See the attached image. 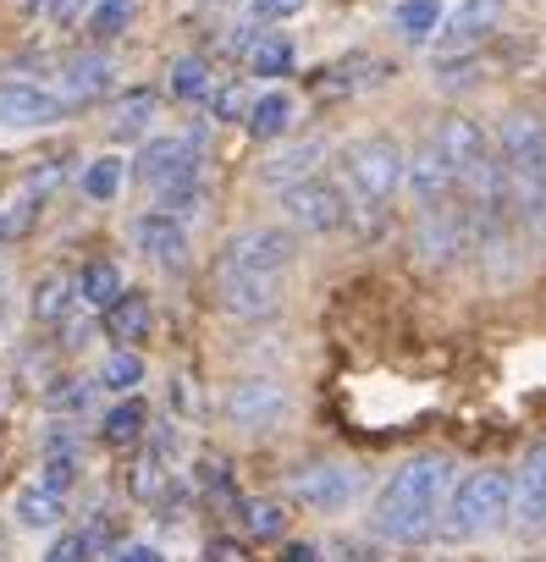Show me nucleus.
<instances>
[{"mask_svg": "<svg viewBox=\"0 0 546 562\" xmlns=\"http://www.w3.org/2000/svg\"><path fill=\"white\" fill-rule=\"evenodd\" d=\"M326 160V144L321 138H310V144H293V149H282L277 160H265V188H293V182H304V177H315V166Z\"/></svg>", "mask_w": 546, "mask_h": 562, "instance_id": "f3484780", "label": "nucleus"}, {"mask_svg": "<svg viewBox=\"0 0 546 562\" xmlns=\"http://www.w3.org/2000/svg\"><path fill=\"white\" fill-rule=\"evenodd\" d=\"M67 310H73V281H67L62 270H51V276L40 281V288H34V321L56 326Z\"/></svg>", "mask_w": 546, "mask_h": 562, "instance_id": "a878e982", "label": "nucleus"}, {"mask_svg": "<svg viewBox=\"0 0 546 562\" xmlns=\"http://www.w3.org/2000/svg\"><path fill=\"white\" fill-rule=\"evenodd\" d=\"M105 326H111V337H116V342H144V337H149V326H155V310H149V299L122 293V299L105 310Z\"/></svg>", "mask_w": 546, "mask_h": 562, "instance_id": "6ab92c4d", "label": "nucleus"}, {"mask_svg": "<svg viewBox=\"0 0 546 562\" xmlns=\"http://www.w3.org/2000/svg\"><path fill=\"white\" fill-rule=\"evenodd\" d=\"M199 485H204V496L210 502H232V480H226V463H215V458H204V469H199Z\"/></svg>", "mask_w": 546, "mask_h": 562, "instance_id": "4c0bfd02", "label": "nucleus"}, {"mask_svg": "<svg viewBox=\"0 0 546 562\" xmlns=\"http://www.w3.org/2000/svg\"><path fill=\"white\" fill-rule=\"evenodd\" d=\"M502 155H508V166H546V122L541 116H508L502 122Z\"/></svg>", "mask_w": 546, "mask_h": 562, "instance_id": "2eb2a0df", "label": "nucleus"}, {"mask_svg": "<svg viewBox=\"0 0 546 562\" xmlns=\"http://www.w3.org/2000/svg\"><path fill=\"white\" fill-rule=\"evenodd\" d=\"M508 507H513V474L480 469L447 496V535H480V529L502 524Z\"/></svg>", "mask_w": 546, "mask_h": 562, "instance_id": "f03ea898", "label": "nucleus"}, {"mask_svg": "<svg viewBox=\"0 0 546 562\" xmlns=\"http://www.w3.org/2000/svg\"><path fill=\"white\" fill-rule=\"evenodd\" d=\"M127 18H133V0H100V7H94V34L111 40V34L127 29Z\"/></svg>", "mask_w": 546, "mask_h": 562, "instance_id": "c9c22d12", "label": "nucleus"}, {"mask_svg": "<svg viewBox=\"0 0 546 562\" xmlns=\"http://www.w3.org/2000/svg\"><path fill=\"white\" fill-rule=\"evenodd\" d=\"M116 562H166V557H160L155 546H122V557H116Z\"/></svg>", "mask_w": 546, "mask_h": 562, "instance_id": "37998d69", "label": "nucleus"}, {"mask_svg": "<svg viewBox=\"0 0 546 562\" xmlns=\"http://www.w3.org/2000/svg\"><path fill=\"white\" fill-rule=\"evenodd\" d=\"M282 215L293 226H304V232H337L348 221V204H343V193L326 177H304V182L282 188Z\"/></svg>", "mask_w": 546, "mask_h": 562, "instance_id": "423d86ee", "label": "nucleus"}, {"mask_svg": "<svg viewBox=\"0 0 546 562\" xmlns=\"http://www.w3.org/2000/svg\"><path fill=\"white\" fill-rule=\"evenodd\" d=\"M288 562H315V546H288Z\"/></svg>", "mask_w": 546, "mask_h": 562, "instance_id": "c03bdc74", "label": "nucleus"}, {"mask_svg": "<svg viewBox=\"0 0 546 562\" xmlns=\"http://www.w3.org/2000/svg\"><path fill=\"white\" fill-rule=\"evenodd\" d=\"M442 23V0H403L398 7V34L403 40H431Z\"/></svg>", "mask_w": 546, "mask_h": 562, "instance_id": "c756f323", "label": "nucleus"}, {"mask_svg": "<svg viewBox=\"0 0 546 562\" xmlns=\"http://www.w3.org/2000/svg\"><path fill=\"white\" fill-rule=\"evenodd\" d=\"M34 204H40V199L23 188V199H18V204L0 210V243H7V237H23V232L34 226Z\"/></svg>", "mask_w": 546, "mask_h": 562, "instance_id": "f704fd0d", "label": "nucleus"}, {"mask_svg": "<svg viewBox=\"0 0 546 562\" xmlns=\"http://www.w3.org/2000/svg\"><path fill=\"white\" fill-rule=\"evenodd\" d=\"M288 127H293V100L282 89H270V94L254 100V111H248V133L254 138H282Z\"/></svg>", "mask_w": 546, "mask_h": 562, "instance_id": "5701e85b", "label": "nucleus"}, {"mask_svg": "<svg viewBox=\"0 0 546 562\" xmlns=\"http://www.w3.org/2000/svg\"><path fill=\"white\" fill-rule=\"evenodd\" d=\"M497 23H502V0H458L453 40L458 45H480L486 34H497Z\"/></svg>", "mask_w": 546, "mask_h": 562, "instance_id": "412c9836", "label": "nucleus"}, {"mask_svg": "<svg viewBox=\"0 0 546 562\" xmlns=\"http://www.w3.org/2000/svg\"><path fill=\"white\" fill-rule=\"evenodd\" d=\"M45 403H51L56 414H78V408L89 403V386H83V381H56V386L45 392Z\"/></svg>", "mask_w": 546, "mask_h": 562, "instance_id": "e433bc0d", "label": "nucleus"}, {"mask_svg": "<svg viewBox=\"0 0 546 562\" xmlns=\"http://www.w3.org/2000/svg\"><path fill=\"white\" fill-rule=\"evenodd\" d=\"M226 414H232L237 430H270L288 414V386L270 381V375H248L226 392Z\"/></svg>", "mask_w": 546, "mask_h": 562, "instance_id": "0eeeda50", "label": "nucleus"}, {"mask_svg": "<svg viewBox=\"0 0 546 562\" xmlns=\"http://www.w3.org/2000/svg\"><path fill=\"white\" fill-rule=\"evenodd\" d=\"M304 7V0H254V18H270V23H277V18H293Z\"/></svg>", "mask_w": 546, "mask_h": 562, "instance_id": "79ce46f5", "label": "nucleus"}, {"mask_svg": "<svg viewBox=\"0 0 546 562\" xmlns=\"http://www.w3.org/2000/svg\"><path fill=\"white\" fill-rule=\"evenodd\" d=\"M155 111H160V100H155L149 89H138V94H127V100L111 111V133H116V138H144L149 122H155Z\"/></svg>", "mask_w": 546, "mask_h": 562, "instance_id": "393cba45", "label": "nucleus"}, {"mask_svg": "<svg viewBox=\"0 0 546 562\" xmlns=\"http://www.w3.org/2000/svg\"><path fill=\"white\" fill-rule=\"evenodd\" d=\"M83 12H89V0H51V23H62V29L83 23Z\"/></svg>", "mask_w": 546, "mask_h": 562, "instance_id": "a19ab883", "label": "nucleus"}, {"mask_svg": "<svg viewBox=\"0 0 546 562\" xmlns=\"http://www.w3.org/2000/svg\"><path fill=\"white\" fill-rule=\"evenodd\" d=\"M215 293L221 310L237 321H259V315H277L282 310V276L277 270H215Z\"/></svg>", "mask_w": 546, "mask_h": 562, "instance_id": "20e7f679", "label": "nucleus"}, {"mask_svg": "<svg viewBox=\"0 0 546 562\" xmlns=\"http://www.w3.org/2000/svg\"><path fill=\"white\" fill-rule=\"evenodd\" d=\"M133 496H138V502H160V496H166V469H160L155 452L133 469Z\"/></svg>", "mask_w": 546, "mask_h": 562, "instance_id": "72a5a7b5", "label": "nucleus"}, {"mask_svg": "<svg viewBox=\"0 0 546 562\" xmlns=\"http://www.w3.org/2000/svg\"><path fill=\"white\" fill-rule=\"evenodd\" d=\"M122 177H127V160L100 155V160H89V166H83V193H89V199H100V204H111V199L122 193Z\"/></svg>", "mask_w": 546, "mask_h": 562, "instance_id": "bb28decb", "label": "nucleus"}, {"mask_svg": "<svg viewBox=\"0 0 546 562\" xmlns=\"http://www.w3.org/2000/svg\"><path fill=\"white\" fill-rule=\"evenodd\" d=\"M144 425H149L144 403H138V397H127V403H116V408L105 414V441H111V447H133V441L144 436Z\"/></svg>", "mask_w": 546, "mask_h": 562, "instance_id": "cd10ccee", "label": "nucleus"}, {"mask_svg": "<svg viewBox=\"0 0 546 562\" xmlns=\"http://www.w3.org/2000/svg\"><path fill=\"white\" fill-rule=\"evenodd\" d=\"M56 182H62V160H45L40 171H29V182H23V188H29L34 199H45V193H51Z\"/></svg>", "mask_w": 546, "mask_h": 562, "instance_id": "ea45409f", "label": "nucleus"}, {"mask_svg": "<svg viewBox=\"0 0 546 562\" xmlns=\"http://www.w3.org/2000/svg\"><path fill=\"white\" fill-rule=\"evenodd\" d=\"M436 149L447 155V166H453L458 177H469L480 160H491L486 133H480V122H469V116H447V122H442V133H436Z\"/></svg>", "mask_w": 546, "mask_h": 562, "instance_id": "f8f14e48", "label": "nucleus"}, {"mask_svg": "<svg viewBox=\"0 0 546 562\" xmlns=\"http://www.w3.org/2000/svg\"><path fill=\"white\" fill-rule=\"evenodd\" d=\"M133 171H138L144 188H166V182L199 177V144L193 138H149L144 155L133 160Z\"/></svg>", "mask_w": 546, "mask_h": 562, "instance_id": "1a4fd4ad", "label": "nucleus"}, {"mask_svg": "<svg viewBox=\"0 0 546 562\" xmlns=\"http://www.w3.org/2000/svg\"><path fill=\"white\" fill-rule=\"evenodd\" d=\"M513 513L524 524H546V447H535L530 463L513 474Z\"/></svg>", "mask_w": 546, "mask_h": 562, "instance_id": "dca6fc26", "label": "nucleus"}, {"mask_svg": "<svg viewBox=\"0 0 546 562\" xmlns=\"http://www.w3.org/2000/svg\"><path fill=\"white\" fill-rule=\"evenodd\" d=\"M171 94L177 100H210V61L204 56L171 61Z\"/></svg>", "mask_w": 546, "mask_h": 562, "instance_id": "c85d7f7f", "label": "nucleus"}, {"mask_svg": "<svg viewBox=\"0 0 546 562\" xmlns=\"http://www.w3.org/2000/svg\"><path fill=\"white\" fill-rule=\"evenodd\" d=\"M403 182H409V188H414V199L431 210V204H447V199H453V182H458V171H453V166H447V155L431 144V149H420V155L409 160Z\"/></svg>", "mask_w": 546, "mask_h": 562, "instance_id": "ddd939ff", "label": "nucleus"}, {"mask_svg": "<svg viewBox=\"0 0 546 562\" xmlns=\"http://www.w3.org/2000/svg\"><path fill=\"white\" fill-rule=\"evenodd\" d=\"M282 507L277 502H265V496H254V502H243V529L254 535V540H282Z\"/></svg>", "mask_w": 546, "mask_h": 562, "instance_id": "7c9ffc66", "label": "nucleus"}, {"mask_svg": "<svg viewBox=\"0 0 546 562\" xmlns=\"http://www.w3.org/2000/svg\"><path fill=\"white\" fill-rule=\"evenodd\" d=\"M403 171H409V160H403V149L392 138H354L343 149V177H348V188L365 204H381L403 182Z\"/></svg>", "mask_w": 546, "mask_h": 562, "instance_id": "7ed1b4c3", "label": "nucleus"}, {"mask_svg": "<svg viewBox=\"0 0 546 562\" xmlns=\"http://www.w3.org/2000/svg\"><path fill=\"white\" fill-rule=\"evenodd\" d=\"M354 491H359V480H354V469H310V474H299V496L310 502V507H321V513H337V507H348L354 502Z\"/></svg>", "mask_w": 546, "mask_h": 562, "instance_id": "4468645a", "label": "nucleus"}, {"mask_svg": "<svg viewBox=\"0 0 546 562\" xmlns=\"http://www.w3.org/2000/svg\"><path fill=\"white\" fill-rule=\"evenodd\" d=\"M62 111H67V100L40 83H0V127H45Z\"/></svg>", "mask_w": 546, "mask_h": 562, "instance_id": "9d476101", "label": "nucleus"}, {"mask_svg": "<svg viewBox=\"0 0 546 562\" xmlns=\"http://www.w3.org/2000/svg\"><path fill=\"white\" fill-rule=\"evenodd\" d=\"M469 243H480V232H475V210H453V199H447V204H431V210L420 215V226H414V248H420L431 265L464 254Z\"/></svg>", "mask_w": 546, "mask_h": 562, "instance_id": "39448f33", "label": "nucleus"}, {"mask_svg": "<svg viewBox=\"0 0 546 562\" xmlns=\"http://www.w3.org/2000/svg\"><path fill=\"white\" fill-rule=\"evenodd\" d=\"M288 259H293V237L282 226H248V232H237L226 243L221 270H277L282 276Z\"/></svg>", "mask_w": 546, "mask_h": 562, "instance_id": "6e6552de", "label": "nucleus"}, {"mask_svg": "<svg viewBox=\"0 0 546 562\" xmlns=\"http://www.w3.org/2000/svg\"><path fill=\"white\" fill-rule=\"evenodd\" d=\"M133 243H138L149 259H160V265H182V254H188V232H182V221L166 215V210L138 215V221H133Z\"/></svg>", "mask_w": 546, "mask_h": 562, "instance_id": "9b49d317", "label": "nucleus"}, {"mask_svg": "<svg viewBox=\"0 0 546 562\" xmlns=\"http://www.w3.org/2000/svg\"><path fill=\"white\" fill-rule=\"evenodd\" d=\"M111 78H116V61H111V56H78V61L67 67V78H62V100H67V105H83V100L105 94Z\"/></svg>", "mask_w": 546, "mask_h": 562, "instance_id": "a211bd4d", "label": "nucleus"}, {"mask_svg": "<svg viewBox=\"0 0 546 562\" xmlns=\"http://www.w3.org/2000/svg\"><path fill=\"white\" fill-rule=\"evenodd\" d=\"M442 491H447V463H442V458H414V463H403V469L387 480L381 502H376V535H381V540H398V546L425 540V535H431V518L442 513Z\"/></svg>", "mask_w": 546, "mask_h": 562, "instance_id": "f257e3e1", "label": "nucleus"}, {"mask_svg": "<svg viewBox=\"0 0 546 562\" xmlns=\"http://www.w3.org/2000/svg\"><path fill=\"white\" fill-rule=\"evenodd\" d=\"M210 105H215V122H248V111H254V100H248V89H243V83L215 89V94H210Z\"/></svg>", "mask_w": 546, "mask_h": 562, "instance_id": "473e14b6", "label": "nucleus"}, {"mask_svg": "<svg viewBox=\"0 0 546 562\" xmlns=\"http://www.w3.org/2000/svg\"><path fill=\"white\" fill-rule=\"evenodd\" d=\"M45 562H89V546H83V535H62V540L45 551Z\"/></svg>", "mask_w": 546, "mask_h": 562, "instance_id": "58836bf2", "label": "nucleus"}, {"mask_svg": "<svg viewBox=\"0 0 546 562\" xmlns=\"http://www.w3.org/2000/svg\"><path fill=\"white\" fill-rule=\"evenodd\" d=\"M78 299H83L89 310H111V304L122 299V270H116L111 259H94V265L83 270V281H78Z\"/></svg>", "mask_w": 546, "mask_h": 562, "instance_id": "b1692460", "label": "nucleus"}, {"mask_svg": "<svg viewBox=\"0 0 546 562\" xmlns=\"http://www.w3.org/2000/svg\"><path fill=\"white\" fill-rule=\"evenodd\" d=\"M12 518H18L23 529H51V524H62V491H51V485H23V491L12 496Z\"/></svg>", "mask_w": 546, "mask_h": 562, "instance_id": "aec40b11", "label": "nucleus"}, {"mask_svg": "<svg viewBox=\"0 0 546 562\" xmlns=\"http://www.w3.org/2000/svg\"><path fill=\"white\" fill-rule=\"evenodd\" d=\"M248 72L254 78H288L293 72V40L288 34H259L248 45Z\"/></svg>", "mask_w": 546, "mask_h": 562, "instance_id": "4be33fe9", "label": "nucleus"}, {"mask_svg": "<svg viewBox=\"0 0 546 562\" xmlns=\"http://www.w3.org/2000/svg\"><path fill=\"white\" fill-rule=\"evenodd\" d=\"M0 562H7V546H0Z\"/></svg>", "mask_w": 546, "mask_h": 562, "instance_id": "a18cd8bd", "label": "nucleus"}, {"mask_svg": "<svg viewBox=\"0 0 546 562\" xmlns=\"http://www.w3.org/2000/svg\"><path fill=\"white\" fill-rule=\"evenodd\" d=\"M100 381H105L111 392H133V386L144 381V359L122 348V353H111V359H105V370H100Z\"/></svg>", "mask_w": 546, "mask_h": 562, "instance_id": "2f4dec72", "label": "nucleus"}]
</instances>
